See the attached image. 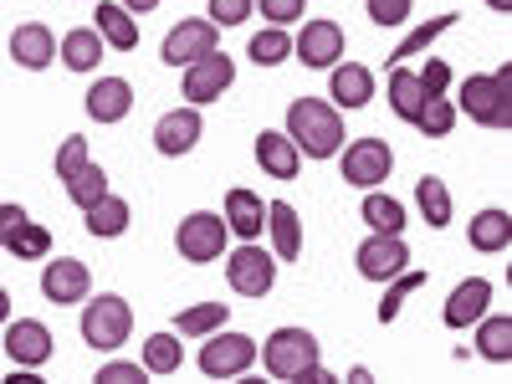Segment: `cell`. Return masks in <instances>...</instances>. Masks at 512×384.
Masks as SVG:
<instances>
[{"label":"cell","instance_id":"cell-1","mask_svg":"<svg viewBox=\"0 0 512 384\" xmlns=\"http://www.w3.org/2000/svg\"><path fill=\"white\" fill-rule=\"evenodd\" d=\"M256 359L267 364L272 379L282 384H333V374L323 369V349H318V338L308 328H277L262 349H256Z\"/></svg>","mask_w":512,"mask_h":384},{"label":"cell","instance_id":"cell-2","mask_svg":"<svg viewBox=\"0 0 512 384\" xmlns=\"http://www.w3.org/2000/svg\"><path fill=\"white\" fill-rule=\"evenodd\" d=\"M287 139L297 144L303 159H333L344 149V108L323 98H297L287 108Z\"/></svg>","mask_w":512,"mask_h":384},{"label":"cell","instance_id":"cell-3","mask_svg":"<svg viewBox=\"0 0 512 384\" xmlns=\"http://www.w3.org/2000/svg\"><path fill=\"white\" fill-rule=\"evenodd\" d=\"M128 333H134V308L118 292H103V297L88 292V308H82V338H88V349L118 354L128 344Z\"/></svg>","mask_w":512,"mask_h":384},{"label":"cell","instance_id":"cell-4","mask_svg":"<svg viewBox=\"0 0 512 384\" xmlns=\"http://www.w3.org/2000/svg\"><path fill=\"white\" fill-rule=\"evenodd\" d=\"M507 88H512V72H507V67H497V72H487V77L477 72V77L461 82V103H456V108H461L466 118H477L482 128H507V123H512V93H507Z\"/></svg>","mask_w":512,"mask_h":384},{"label":"cell","instance_id":"cell-5","mask_svg":"<svg viewBox=\"0 0 512 384\" xmlns=\"http://www.w3.org/2000/svg\"><path fill=\"white\" fill-rule=\"evenodd\" d=\"M195 364H200L205 379H241V374L256 364V338L216 328V333H205V344H200Z\"/></svg>","mask_w":512,"mask_h":384},{"label":"cell","instance_id":"cell-6","mask_svg":"<svg viewBox=\"0 0 512 384\" xmlns=\"http://www.w3.org/2000/svg\"><path fill=\"white\" fill-rule=\"evenodd\" d=\"M226 241H231L226 221L210 216V210H190V216L180 221V231H175V251L190 267H205V262H216V256H226Z\"/></svg>","mask_w":512,"mask_h":384},{"label":"cell","instance_id":"cell-7","mask_svg":"<svg viewBox=\"0 0 512 384\" xmlns=\"http://www.w3.org/2000/svg\"><path fill=\"white\" fill-rule=\"evenodd\" d=\"M390 169H395V154L384 139H359V144H344L338 149V175H344L354 190H374L390 180Z\"/></svg>","mask_w":512,"mask_h":384},{"label":"cell","instance_id":"cell-8","mask_svg":"<svg viewBox=\"0 0 512 384\" xmlns=\"http://www.w3.org/2000/svg\"><path fill=\"white\" fill-rule=\"evenodd\" d=\"M185 77H180V93H185V103L190 108H205V103H216L231 82H236V62L216 47V52H205L200 62H190V67H180Z\"/></svg>","mask_w":512,"mask_h":384},{"label":"cell","instance_id":"cell-9","mask_svg":"<svg viewBox=\"0 0 512 384\" xmlns=\"http://www.w3.org/2000/svg\"><path fill=\"white\" fill-rule=\"evenodd\" d=\"M216 47H221V26L210 21V16H190V21H180V26H169L159 57H164L169 67H190V62H200L205 52H216Z\"/></svg>","mask_w":512,"mask_h":384},{"label":"cell","instance_id":"cell-10","mask_svg":"<svg viewBox=\"0 0 512 384\" xmlns=\"http://www.w3.org/2000/svg\"><path fill=\"white\" fill-rule=\"evenodd\" d=\"M226 282L236 297H267L277 282V256L262 246H236V256H226Z\"/></svg>","mask_w":512,"mask_h":384},{"label":"cell","instance_id":"cell-11","mask_svg":"<svg viewBox=\"0 0 512 384\" xmlns=\"http://www.w3.org/2000/svg\"><path fill=\"white\" fill-rule=\"evenodd\" d=\"M354 267H359L364 282H390L395 272L410 267V246H405V236H379V231H369V241H364L359 256H354Z\"/></svg>","mask_w":512,"mask_h":384},{"label":"cell","instance_id":"cell-12","mask_svg":"<svg viewBox=\"0 0 512 384\" xmlns=\"http://www.w3.org/2000/svg\"><path fill=\"white\" fill-rule=\"evenodd\" d=\"M88 292H93V272H88V262H77V256H52L47 272H41V297H47V303L72 308Z\"/></svg>","mask_w":512,"mask_h":384},{"label":"cell","instance_id":"cell-13","mask_svg":"<svg viewBox=\"0 0 512 384\" xmlns=\"http://www.w3.org/2000/svg\"><path fill=\"white\" fill-rule=\"evenodd\" d=\"M292 57L303 67H313V72L344 62V26L338 21H308L303 31H297V41H292Z\"/></svg>","mask_w":512,"mask_h":384},{"label":"cell","instance_id":"cell-14","mask_svg":"<svg viewBox=\"0 0 512 384\" xmlns=\"http://www.w3.org/2000/svg\"><path fill=\"white\" fill-rule=\"evenodd\" d=\"M200 134H205V123H200V108H169L159 123H154V149L164 154V159H180V154H190L195 144H200Z\"/></svg>","mask_w":512,"mask_h":384},{"label":"cell","instance_id":"cell-15","mask_svg":"<svg viewBox=\"0 0 512 384\" xmlns=\"http://www.w3.org/2000/svg\"><path fill=\"white\" fill-rule=\"evenodd\" d=\"M487 308H492V282H487V277H466V282H456V292L446 297L441 323L461 333V328H472Z\"/></svg>","mask_w":512,"mask_h":384},{"label":"cell","instance_id":"cell-16","mask_svg":"<svg viewBox=\"0 0 512 384\" xmlns=\"http://www.w3.org/2000/svg\"><path fill=\"white\" fill-rule=\"evenodd\" d=\"M6 354H11L16 369H41V364L52 359V333H47V323H36V318L11 323V328H6Z\"/></svg>","mask_w":512,"mask_h":384},{"label":"cell","instance_id":"cell-17","mask_svg":"<svg viewBox=\"0 0 512 384\" xmlns=\"http://www.w3.org/2000/svg\"><path fill=\"white\" fill-rule=\"evenodd\" d=\"M328 103L333 108H364L374 98V72L364 62H333L328 67Z\"/></svg>","mask_w":512,"mask_h":384},{"label":"cell","instance_id":"cell-18","mask_svg":"<svg viewBox=\"0 0 512 384\" xmlns=\"http://www.w3.org/2000/svg\"><path fill=\"white\" fill-rule=\"evenodd\" d=\"M11 62L26 67V72H41V67H52L57 62V36L41 26V21H26L11 31Z\"/></svg>","mask_w":512,"mask_h":384},{"label":"cell","instance_id":"cell-19","mask_svg":"<svg viewBox=\"0 0 512 384\" xmlns=\"http://www.w3.org/2000/svg\"><path fill=\"white\" fill-rule=\"evenodd\" d=\"M221 221H226V231H236L241 241H256V236L267 231V200L256 195V190H231Z\"/></svg>","mask_w":512,"mask_h":384},{"label":"cell","instance_id":"cell-20","mask_svg":"<svg viewBox=\"0 0 512 384\" xmlns=\"http://www.w3.org/2000/svg\"><path fill=\"white\" fill-rule=\"evenodd\" d=\"M134 113V88L123 77H98L88 88V118L93 123H123Z\"/></svg>","mask_w":512,"mask_h":384},{"label":"cell","instance_id":"cell-21","mask_svg":"<svg viewBox=\"0 0 512 384\" xmlns=\"http://www.w3.org/2000/svg\"><path fill=\"white\" fill-rule=\"evenodd\" d=\"M256 164H262V175H272V180H297L303 154H297V144L287 134L267 128V134H256Z\"/></svg>","mask_w":512,"mask_h":384},{"label":"cell","instance_id":"cell-22","mask_svg":"<svg viewBox=\"0 0 512 384\" xmlns=\"http://www.w3.org/2000/svg\"><path fill=\"white\" fill-rule=\"evenodd\" d=\"M267 231H272V256L277 262H297L303 256V216L287 205V200H277V205H267Z\"/></svg>","mask_w":512,"mask_h":384},{"label":"cell","instance_id":"cell-23","mask_svg":"<svg viewBox=\"0 0 512 384\" xmlns=\"http://www.w3.org/2000/svg\"><path fill=\"white\" fill-rule=\"evenodd\" d=\"M57 62L67 72H93L103 62V36L93 26H72L62 41H57Z\"/></svg>","mask_w":512,"mask_h":384},{"label":"cell","instance_id":"cell-24","mask_svg":"<svg viewBox=\"0 0 512 384\" xmlns=\"http://www.w3.org/2000/svg\"><path fill=\"white\" fill-rule=\"evenodd\" d=\"M93 31L103 36V47H118V52H134V47H139V21L128 16L123 6H113V0H98Z\"/></svg>","mask_w":512,"mask_h":384},{"label":"cell","instance_id":"cell-25","mask_svg":"<svg viewBox=\"0 0 512 384\" xmlns=\"http://www.w3.org/2000/svg\"><path fill=\"white\" fill-rule=\"evenodd\" d=\"M128 200L123 195H103V200H93L88 210H82V226H88V236H98V241H113V236H123L128 231Z\"/></svg>","mask_w":512,"mask_h":384},{"label":"cell","instance_id":"cell-26","mask_svg":"<svg viewBox=\"0 0 512 384\" xmlns=\"http://www.w3.org/2000/svg\"><path fill=\"white\" fill-rule=\"evenodd\" d=\"M359 216H364V226H369V231H379V236H405V205H400L395 195H384L379 185L364 195Z\"/></svg>","mask_w":512,"mask_h":384},{"label":"cell","instance_id":"cell-27","mask_svg":"<svg viewBox=\"0 0 512 384\" xmlns=\"http://www.w3.org/2000/svg\"><path fill=\"white\" fill-rule=\"evenodd\" d=\"M466 241H472L477 251H507V241H512V216H507L502 205L477 210L472 226H466Z\"/></svg>","mask_w":512,"mask_h":384},{"label":"cell","instance_id":"cell-28","mask_svg":"<svg viewBox=\"0 0 512 384\" xmlns=\"http://www.w3.org/2000/svg\"><path fill=\"white\" fill-rule=\"evenodd\" d=\"M472 328H477V354H482L487 364H507V359H512V318H507V313H497V318L482 313Z\"/></svg>","mask_w":512,"mask_h":384},{"label":"cell","instance_id":"cell-29","mask_svg":"<svg viewBox=\"0 0 512 384\" xmlns=\"http://www.w3.org/2000/svg\"><path fill=\"white\" fill-rule=\"evenodd\" d=\"M154 379H164V374H175L180 364H185V344H180V333H149L144 338V359H139Z\"/></svg>","mask_w":512,"mask_h":384},{"label":"cell","instance_id":"cell-30","mask_svg":"<svg viewBox=\"0 0 512 384\" xmlns=\"http://www.w3.org/2000/svg\"><path fill=\"white\" fill-rule=\"evenodd\" d=\"M461 16L456 11H446V16H436V21H425V26H415L405 41H400V47L390 52V67H400V62H410V57H420V52H431L436 47V41H441V31H451Z\"/></svg>","mask_w":512,"mask_h":384},{"label":"cell","instance_id":"cell-31","mask_svg":"<svg viewBox=\"0 0 512 384\" xmlns=\"http://www.w3.org/2000/svg\"><path fill=\"white\" fill-rule=\"evenodd\" d=\"M420 103H425V88H420V77L400 62V67H390V108H395V118H405V123H415V113H420Z\"/></svg>","mask_w":512,"mask_h":384},{"label":"cell","instance_id":"cell-32","mask_svg":"<svg viewBox=\"0 0 512 384\" xmlns=\"http://www.w3.org/2000/svg\"><path fill=\"white\" fill-rule=\"evenodd\" d=\"M415 205H420V216L431 221L436 231L451 226V190H446L436 175H420V180H415Z\"/></svg>","mask_w":512,"mask_h":384},{"label":"cell","instance_id":"cell-33","mask_svg":"<svg viewBox=\"0 0 512 384\" xmlns=\"http://www.w3.org/2000/svg\"><path fill=\"white\" fill-rule=\"evenodd\" d=\"M415 128H420L425 139H446L451 128H456V103L446 93H425V103L415 113Z\"/></svg>","mask_w":512,"mask_h":384},{"label":"cell","instance_id":"cell-34","mask_svg":"<svg viewBox=\"0 0 512 384\" xmlns=\"http://www.w3.org/2000/svg\"><path fill=\"white\" fill-rule=\"evenodd\" d=\"M226 303H195V308H185L180 318H175V333L180 338H205V333H216V328H226Z\"/></svg>","mask_w":512,"mask_h":384},{"label":"cell","instance_id":"cell-35","mask_svg":"<svg viewBox=\"0 0 512 384\" xmlns=\"http://www.w3.org/2000/svg\"><path fill=\"white\" fill-rule=\"evenodd\" d=\"M246 52H251L256 67H282V62L292 57V36H287V26H267V31L251 36Z\"/></svg>","mask_w":512,"mask_h":384},{"label":"cell","instance_id":"cell-36","mask_svg":"<svg viewBox=\"0 0 512 384\" xmlns=\"http://www.w3.org/2000/svg\"><path fill=\"white\" fill-rule=\"evenodd\" d=\"M62 185H67V195H72V205H77V210H88L93 200H103V195L113 190V185H108V175H103V169H98L93 159H88V164H82V169H77V175H67Z\"/></svg>","mask_w":512,"mask_h":384},{"label":"cell","instance_id":"cell-37","mask_svg":"<svg viewBox=\"0 0 512 384\" xmlns=\"http://www.w3.org/2000/svg\"><path fill=\"white\" fill-rule=\"evenodd\" d=\"M420 282H425V272H410V267H405V272H395V277H390V292H384V303H379V323H395L400 303H405V297H410Z\"/></svg>","mask_w":512,"mask_h":384},{"label":"cell","instance_id":"cell-38","mask_svg":"<svg viewBox=\"0 0 512 384\" xmlns=\"http://www.w3.org/2000/svg\"><path fill=\"white\" fill-rule=\"evenodd\" d=\"M6 251H11V256H21V262H31V256H47V251H52V231L26 221V231H21V236L6 246Z\"/></svg>","mask_w":512,"mask_h":384},{"label":"cell","instance_id":"cell-39","mask_svg":"<svg viewBox=\"0 0 512 384\" xmlns=\"http://www.w3.org/2000/svg\"><path fill=\"white\" fill-rule=\"evenodd\" d=\"M364 6H369V21L374 26H405L415 0H364Z\"/></svg>","mask_w":512,"mask_h":384},{"label":"cell","instance_id":"cell-40","mask_svg":"<svg viewBox=\"0 0 512 384\" xmlns=\"http://www.w3.org/2000/svg\"><path fill=\"white\" fill-rule=\"evenodd\" d=\"M256 11L267 16V26H292L308 11V0H256Z\"/></svg>","mask_w":512,"mask_h":384},{"label":"cell","instance_id":"cell-41","mask_svg":"<svg viewBox=\"0 0 512 384\" xmlns=\"http://www.w3.org/2000/svg\"><path fill=\"white\" fill-rule=\"evenodd\" d=\"M82 164H88V139H82V134L62 139V149H57V175L67 180V175H77Z\"/></svg>","mask_w":512,"mask_h":384},{"label":"cell","instance_id":"cell-42","mask_svg":"<svg viewBox=\"0 0 512 384\" xmlns=\"http://www.w3.org/2000/svg\"><path fill=\"white\" fill-rule=\"evenodd\" d=\"M144 379H149V369L144 364H128V359H108L98 369V384H144Z\"/></svg>","mask_w":512,"mask_h":384},{"label":"cell","instance_id":"cell-43","mask_svg":"<svg viewBox=\"0 0 512 384\" xmlns=\"http://www.w3.org/2000/svg\"><path fill=\"white\" fill-rule=\"evenodd\" d=\"M210 21H216V26H241L251 11H256V0H210Z\"/></svg>","mask_w":512,"mask_h":384},{"label":"cell","instance_id":"cell-44","mask_svg":"<svg viewBox=\"0 0 512 384\" xmlns=\"http://www.w3.org/2000/svg\"><path fill=\"white\" fill-rule=\"evenodd\" d=\"M26 221H31V216H26V210H21L16 200H6V205H0V246H11V241L26 231Z\"/></svg>","mask_w":512,"mask_h":384},{"label":"cell","instance_id":"cell-45","mask_svg":"<svg viewBox=\"0 0 512 384\" xmlns=\"http://www.w3.org/2000/svg\"><path fill=\"white\" fill-rule=\"evenodd\" d=\"M415 77H420V88H425V93H446V88H451V67H446L441 57H431Z\"/></svg>","mask_w":512,"mask_h":384},{"label":"cell","instance_id":"cell-46","mask_svg":"<svg viewBox=\"0 0 512 384\" xmlns=\"http://www.w3.org/2000/svg\"><path fill=\"white\" fill-rule=\"evenodd\" d=\"M128 16H144V11H159V0H118Z\"/></svg>","mask_w":512,"mask_h":384},{"label":"cell","instance_id":"cell-47","mask_svg":"<svg viewBox=\"0 0 512 384\" xmlns=\"http://www.w3.org/2000/svg\"><path fill=\"white\" fill-rule=\"evenodd\" d=\"M6 318H11V292L0 287V323H6Z\"/></svg>","mask_w":512,"mask_h":384},{"label":"cell","instance_id":"cell-48","mask_svg":"<svg viewBox=\"0 0 512 384\" xmlns=\"http://www.w3.org/2000/svg\"><path fill=\"white\" fill-rule=\"evenodd\" d=\"M487 11H497V16H507V11H512V0H487Z\"/></svg>","mask_w":512,"mask_h":384}]
</instances>
